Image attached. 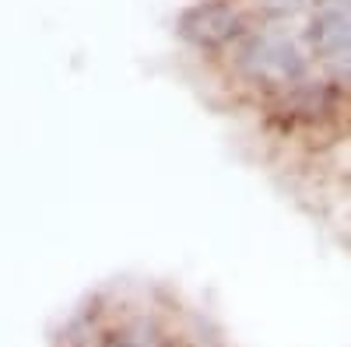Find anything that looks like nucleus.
<instances>
[{"mask_svg": "<svg viewBox=\"0 0 351 347\" xmlns=\"http://www.w3.org/2000/svg\"><path fill=\"white\" fill-rule=\"evenodd\" d=\"M306 46L327 60L351 56V0H316L306 25Z\"/></svg>", "mask_w": 351, "mask_h": 347, "instance_id": "nucleus-3", "label": "nucleus"}, {"mask_svg": "<svg viewBox=\"0 0 351 347\" xmlns=\"http://www.w3.org/2000/svg\"><path fill=\"white\" fill-rule=\"evenodd\" d=\"M306 53L302 46L281 32H253L243 36L236 46V70L256 88L285 92L291 84L306 81Z\"/></svg>", "mask_w": 351, "mask_h": 347, "instance_id": "nucleus-1", "label": "nucleus"}, {"mask_svg": "<svg viewBox=\"0 0 351 347\" xmlns=\"http://www.w3.org/2000/svg\"><path fill=\"white\" fill-rule=\"evenodd\" d=\"M180 36L193 46L218 49L228 42H239L246 36V21L225 0H200V4H193L180 14Z\"/></svg>", "mask_w": 351, "mask_h": 347, "instance_id": "nucleus-2", "label": "nucleus"}, {"mask_svg": "<svg viewBox=\"0 0 351 347\" xmlns=\"http://www.w3.org/2000/svg\"><path fill=\"white\" fill-rule=\"evenodd\" d=\"M337 88L330 81H299L278 92V116L285 123H324L334 109Z\"/></svg>", "mask_w": 351, "mask_h": 347, "instance_id": "nucleus-4", "label": "nucleus"}, {"mask_svg": "<svg viewBox=\"0 0 351 347\" xmlns=\"http://www.w3.org/2000/svg\"><path fill=\"white\" fill-rule=\"evenodd\" d=\"M106 347H162V340H158V333L148 323H134V326L120 330L116 337H109Z\"/></svg>", "mask_w": 351, "mask_h": 347, "instance_id": "nucleus-6", "label": "nucleus"}, {"mask_svg": "<svg viewBox=\"0 0 351 347\" xmlns=\"http://www.w3.org/2000/svg\"><path fill=\"white\" fill-rule=\"evenodd\" d=\"M253 8L267 21H288L299 14H313L316 0H253Z\"/></svg>", "mask_w": 351, "mask_h": 347, "instance_id": "nucleus-5", "label": "nucleus"}]
</instances>
